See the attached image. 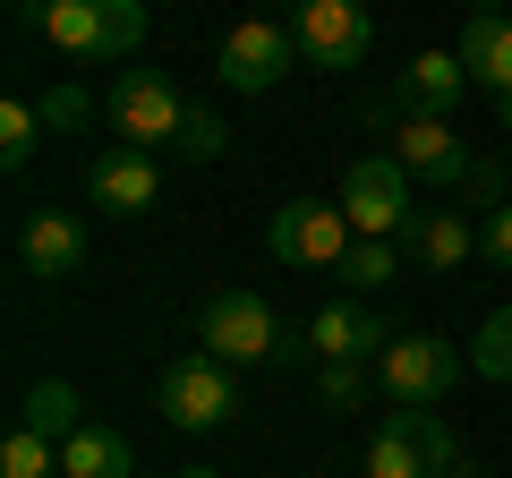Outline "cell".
Returning a JSON list of instances; mask_svg holds the SVG:
<instances>
[{
    "mask_svg": "<svg viewBox=\"0 0 512 478\" xmlns=\"http://www.w3.org/2000/svg\"><path fill=\"white\" fill-rule=\"evenodd\" d=\"M26 26L43 43H60V52H77V60H128L146 43V9L137 0H35Z\"/></svg>",
    "mask_w": 512,
    "mask_h": 478,
    "instance_id": "6da1fadb",
    "label": "cell"
},
{
    "mask_svg": "<svg viewBox=\"0 0 512 478\" xmlns=\"http://www.w3.org/2000/svg\"><path fill=\"white\" fill-rule=\"evenodd\" d=\"M188 94L171 86L163 69H120L111 77V94H103V120H111V137H120L128 154H154V146H180V129H188Z\"/></svg>",
    "mask_w": 512,
    "mask_h": 478,
    "instance_id": "7a4b0ae2",
    "label": "cell"
},
{
    "mask_svg": "<svg viewBox=\"0 0 512 478\" xmlns=\"http://www.w3.org/2000/svg\"><path fill=\"white\" fill-rule=\"evenodd\" d=\"M197 342H205V359H222V368L291 359V342H282V316L265 308L256 291H222V299H205V316H197Z\"/></svg>",
    "mask_w": 512,
    "mask_h": 478,
    "instance_id": "3957f363",
    "label": "cell"
},
{
    "mask_svg": "<svg viewBox=\"0 0 512 478\" xmlns=\"http://www.w3.org/2000/svg\"><path fill=\"white\" fill-rule=\"evenodd\" d=\"M333 205L350 214L359 239H410V222H419V205H410V171L393 163V154H359Z\"/></svg>",
    "mask_w": 512,
    "mask_h": 478,
    "instance_id": "277c9868",
    "label": "cell"
},
{
    "mask_svg": "<svg viewBox=\"0 0 512 478\" xmlns=\"http://www.w3.org/2000/svg\"><path fill=\"white\" fill-rule=\"evenodd\" d=\"M154 410H163L180 436H214V427L239 410V385H231V368H222V359L188 350V359H171V368H163V385H154Z\"/></svg>",
    "mask_w": 512,
    "mask_h": 478,
    "instance_id": "5b68a950",
    "label": "cell"
},
{
    "mask_svg": "<svg viewBox=\"0 0 512 478\" xmlns=\"http://www.w3.org/2000/svg\"><path fill=\"white\" fill-rule=\"evenodd\" d=\"M376 385L393 393V410H436L461 385V350L444 333H402V342L376 359Z\"/></svg>",
    "mask_w": 512,
    "mask_h": 478,
    "instance_id": "8992f818",
    "label": "cell"
},
{
    "mask_svg": "<svg viewBox=\"0 0 512 478\" xmlns=\"http://www.w3.org/2000/svg\"><path fill=\"white\" fill-rule=\"evenodd\" d=\"M265 248H274L282 265H316V274H342V257L359 248V231H350L342 205H325V197H291V205L274 214V231H265Z\"/></svg>",
    "mask_w": 512,
    "mask_h": 478,
    "instance_id": "52a82bcc",
    "label": "cell"
},
{
    "mask_svg": "<svg viewBox=\"0 0 512 478\" xmlns=\"http://www.w3.org/2000/svg\"><path fill=\"white\" fill-rule=\"evenodd\" d=\"M367 478H453V427L436 410H393L367 444Z\"/></svg>",
    "mask_w": 512,
    "mask_h": 478,
    "instance_id": "ba28073f",
    "label": "cell"
},
{
    "mask_svg": "<svg viewBox=\"0 0 512 478\" xmlns=\"http://www.w3.org/2000/svg\"><path fill=\"white\" fill-rule=\"evenodd\" d=\"M291 69H299V43H291V26H274V18L231 26L222 52H214V77H222L231 94H274Z\"/></svg>",
    "mask_w": 512,
    "mask_h": 478,
    "instance_id": "9c48e42d",
    "label": "cell"
},
{
    "mask_svg": "<svg viewBox=\"0 0 512 478\" xmlns=\"http://www.w3.org/2000/svg\"><path fill=\"white\" fill-rule=\"evenodd\" d=\"M367 9L359 0H308L291 18V43H299V60L308 69H359V52H367Z\"/></svg>",
    "mask_w": 512,
    "mask_h": 478,
    "instance_id": "30bf717a",
    "label": "cell"
},
{
    "mask_svg": "<svg viewBox=\"0 0 512 478\" xmlns=\"http://www.w3.org/2000/svg\"><path fill=\"white\" fill-rule=\"evenodd\" d=\"M308 342H316V359H342V368H367V359H384V350L402 342V333L384 325L376 308H359V299H325V308L308 316Z\"/></svg>",
    "mask_w": 512,
    "mask_h": 478,
    "instance_id": "8fae6325",
    "label": "cell"
},
{
    "mask_svg": "<svg viewBox=\"0 0 512 478\" xmlns=\"http://www.w3.org/2000/svg\"><path fill=\"white\" fill-rule=\"evenodd\" d=\"M86 197L103 205V214H146L154 197H163V180H154V154H128V146H103L86 163Z\"/></svg>",
    "mask_w": 512,
    "mask_h": 478,
    "instance_id": "7c38bea8",
    "label": "cell"
},
{
    "mask_svg": "<svg viewBox=\"0 0 512 478\" xmlns=\"http://www.w3.org/2000/svg\"><path fill=\"white\" fill-rule=\"evenodd\" d=\"M18 257H26L35 282H69L86 265V222L77 214H26L18 222Z\"/></svg>",
    "mask_w": 512,
    "mask_h": 478,
    "instance_id": "4fadbf2b",
    "label": "cell"
},
{
    "mask_svg": "<svg viewBox=\"0 0 512 478\" xmlns=\"http://www.w3.org/2000/svg\"><path fill=\"white\" fill-rule=\"evenodd\" d=\"M461 69L487 94H512V18L504 9H470L461 18Z\"/></svg>",
    "mask_w": 512,
    "mask_h": 478,
    "instance_id": "5bb4252c",
    "label": "cell"
},
{
    "mask_svg": "<svg viewBox=\"0 0 512 478\" xmlns=\"http://www.w3.org/2000/svg\"><path fill=\"white\" fill-rule=\"evenodd\" d=\"M461 77H470L461 52H419L402 69V86H393V120H402V111H436V120H444V111L461 103Z\"/></svg>",
    "mask_w": 512,
    "mask_h": 478,
    "instance_id": "9a60e30c",
    "label": "cell"
},
{
    "mask_svg": "<svg viewBox=\"0 0 512 478\" xmlns=\"http://www.w3.org/2000/svg\"><path fill=\"white\" fill-rule=\"evenodd\" d=\"M410 257H419V274H461V265L478 257V231H470V214H453V205L419 214V222H410Z\"/></svg>",
    "mask_w": 512,
    "mask_h": 478,
    "instance_id": "2e32d148",
    "label": "cell"
},
{
    "mask_svg": "<svg viewBox=\"0 0 512 478\" xmlns=\"http://www.w3.org/2000/svg\"><path fill=\"white\" fill-rule=\"evenodd\" d=\"M60 478H128V436L86 419L69 444H60Z\"/></svg>",
    "mask_w": 512,
    "mask_h": 478,
    "instance_id": "e0dca14e",
    "label": "cell"
},
{
    "mask_svg": "<svg viewBox=\"0 0 512 478\" xmlns=\"http://www.w3.org/2000/svg\"><path fill=\"white\" fill-rule=\"evenodd\" d=\"M18 427H35L43 444H69L77 427H86V410H77V385H60V376H43V385L26 393V410H18Z\"/></svg>",
    "mask_w": 512,
    "mask_h": 478,
    "instance_id": "ac0fdd59",
    "label": "cell"
},
{
    "mask_svg": "<svg viewBox=\"0 0 512 478\" xmlns=\"http://www.w3.org/2000/svg\"><path fill=\"white\" fill-rule=\"evenodd\" d=\"M35 146H43V111L26 103V94H9V103H0V171H26Z\"/></svg>",
    "mask_w": 512,
    "mask_h": 478,
    "instance_id": "d6986e66",
    "label": "cell"
},
{
    "mask_svg": "<svg viewBox=\"0 0 512 478\" xmlns=\"http://www.w3.org/2000/svg\"><path fill=\"white\" fill-rule=\"evenodd\" d=\"M470 368L487 376V385H512V299L487 316V325H478V342H470Z\"/></svg>",
    "mask_w": 512,
    "mask_h": 478,
    "instance_id": "ffe728a7",
    "label": "cell"
},
{
    "mask_svg": "<svg viewBox=\"0 0 512 478\" xmlns=\"http://www.w3.org/2000/svg\"><path fill=\"white\" fill-rule=\"evenodd\" d=\"M0 478H60V453L35 436V427H9V444H0Z\"/></svg>",
    "mask_w": 512,
    "mask_h": 478,
    "instance_id": "44dd1931",
    "label": "cell"
},
{
    "mask_svg": "<svg viewBox=\"0 0 512 478\" xmlns=\"http://www.w3.org/2000/svg\"><path fill=\"white\" fill-rule=\"evenodd\" d=\"M393 274H402V265H393V239H359V248L342 257V282H350V291H384Z\"/></svg>",
    "mask_w": 512,
    "mask_h": 478,
    "instance_id": "7402d4cb",
    "label": "cell"
},
{
    "mask_svg": "<svg viewBox=\"0 0 512 478\" xmlns=\"http://www.w3.org/2000/svg\"><path fill=\"white\" fill-rule=\"evenodd\" d=\"M222 137H231V129H222V120H214V111H188V129H180V154H188V163H214V154H222Z\"/></svg>",
    "mask_w": 512,
    "mask_h": 478,
    "instance_id": "603a6c76",
    "label": "cell"
},
{
    "mask_svg": "<svg viewBox=\"0 0 512 478\" xmlns=\"http://www.w3.org/2000/svg\"><path fill=\"white\" fill-rule=\"evenodd\" d=\"M316 393H325L333 410H342V402H359V393H367V368H342V359H316Z\"/></svg>",
    "mask_w": 512,
    "mask_h": 478,
    "instance_id": "cb8c5ba5",
    "label": "cell"
},
{
    "mask_svg": "<svg viewBox=\"0 0 512 478\" xmlns=\"http://www.w3.org/2000/svg\"><path fill=\"white\" fill-rule=\"evenodd\" d=\"M35 111H43V129H77V120H86V86H52V94H35Z\"/></svg>",
    "mask_w": 512,
    "mask_h": 478,
    "instance_id": "d4e9b609",
    "label": "cell"
},
{
    "mask_svg": "<svg viewBox=\"0 0 512 478\" xmlns=\"http://www.w3.org/2000/svg\"><path fill=\"white\" fill-rule=\"evenodd\" d=\"M478 257H495V265H512V205H495V214L478 222Z\"/></svg>",
    "mask_w": 512,
    "mask_h": 478,
    "instance_id": "484cf974",
    "label": "cell"
},
{
    "mask_svg": "<svg viewBox=\"0 0 512 478\" xmlns=\"http://www.w3.org/2000/svg\"><path fill=\"white\" fill-rule=\"evenodd\" d=\"M495 120H504V129H512V94H495Z\"/></svg>",
    "mask_w": 512,
    "mask_h": 478,
    "instance_id": "4316f807",
    "label": "cell"
},
{
    "mask_svg": "<svg viewBox=\"0 0 512 478\" xmlns=\"http://www.w3.org/2000/svg\"><path fill=\"white\" fill-rule=\"evenodd\" d=\"M180 478H222V470H180Z\"/></svg>",
    "mask_w": 512,
    "mask_h": 478,
    "instance_id": "83f0119b",
    "label": "cell"
}]
</instances>
